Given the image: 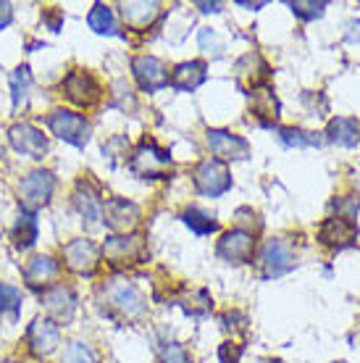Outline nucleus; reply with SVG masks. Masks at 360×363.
Returning <instances> with one entry per match:
<instances>
[{"label": "nucleus", "instance_id": "1", "mask_svg": "<svg viewBox=\"0 0 360 363\" xmlns=\"http://www.w3.org/2000/svg\"><path fill=\"white\" fill-rule=\"evenodd\" d=\"M100 308L116 321H137L147 313V300L129 279H108L98 290Z\"/></svg>", "mask_w": 360, "mask_h": 363}, {"label": "nucleus", "instance_id": "2", "mask_svg": "<svg viewBox=\"0 0 360 363\" xmlns=\"http://www.w3.org/2000/svg\"><path fill=\"white\" fill-rule=\"evenodd\" d=\"M47 129L53 132L58 140H63L66 145H74L84 150L90 143V121L84 118V113L72 108H53L45 116Z\"/></svg>", "mask_w": 360, "mask_h": 363}, {"label": "nucleus", "instance_id": "3", "mask_svg": "<svg viewBox=\"0 0 360 363\" xmlns=\"http://www.w3.org/2000/svg\"><path fill=\"white\" fill-rule=\"evenodd\" d=\"M129 166L142 179H163L166 174L171 172L174 161L171 153L163 150L153 137H145V140H140V145L135 147V153L129 158Z\"/></svg>", "mask_w": 360, "mask_h": 363}, {"label": "nucleus", "instance_id": "4", "mask_svg": "<svg viewBox=\"0 0 360 363\" xmlns=\"http://www.w3.org/2000/svg\"><path fill=\"white\" fill-rule=\"evenodd\" d=\"M55 190V174L47 169H37L29 172L24 179L18 182V206L27 213H37L40 208H45Z\"/></svg>", "mask_w": 360, "mask_h": 363}, {"label": "nucleus", "instance_id": "5", "mask_svg": "<svg viewBox=\"0 0 360 363\" xmlns=\"http://www.w3.org/2000/svg\"><path fill=\"white\" fill-rule=\"evenodd\" d=\"M103 258L108 261L113 269H121V266H132V264H142L145 253H147V245L140 235H111L103 247H100Z\"/></svg>", "mask_w": 360, "mask_h": 363}, {"label": "nucleus", "instance_id": "6", "mask_svg": "<svg viewBox=\"0 0 360 363\" xmlns=\"http://www.w3.org/2000/svg\"><path fill=\"white\" fill-rule=\"evenodd\" d=\"M61 92L63 98L69 100V103H74V106H79V108L95 106L100 100V95H103L98 79L87 69H72V72L66 74L61 79Z\"/></svg>", "mask_w": 360, "mask_h": 363}, {"label": "nucleus", "instance_id": "7", "mask_svg": "<svg viewBox=\"0 0 360 363\" xmlns=\"http://www.w3.org/2000/svg\"><path fill=\"white\" fill-rule=\"evenodd\" d=\"M61 258L69 272L79 274V277H92L100 264V247L92 240L79 237L61 247Z\"/></svg>", "mask_w": 360, "mask_h": 363}, {"label": "nucleus", "instance_id": "8", "mask_svg": "<svg viewBox=\"0 0 360 363\" xmlns=\"http://www.w3.org/2000/svg\"><path fill=\"white\" fill-rule=\"evenodd\" d=\"M192 179H195L198 192H203V195H208V198H221L224 192L232 190V174H229L226 164H221V161H216V158L203 161V164L195 169Z\"/></svg>", "mask_w": 360, "mask_h": 363}, {"label": "nucleus", "instance_id": "9", "mask_svg": "<svg viewBox=\"0 0 360 363\" xmlns=\"http://www.w3.org/2000/svg\"><path fill=\"white\" fill-rule=\"evenodd\" d=\"M40 300H43V306L47 311V318H53L58 327L69 324L74 313H77V292L69 284H63V281H55L53 287L40 292Z\"/></svg>", "mask_w": 360, "mask_h": 363}, {"label": "nucleus", "instance_id": "10", "mask_svg": "<svg viewBox=\"0 0 360 363\" xmlns=\"http://www.w3.org/2000/svg\"><path fill=\"white\" fill-rule=\"evenodd\" d=\"M61 345V327L55 324L53 318H35L27 329V350L35 358H47L50 353H55Z\"/></svg>", "mask_w": 360, "mask_h": 363}, {"label": "nucleus", "instance_id": "11", "mask_svg": "<svg viewBox=\"0 0 360 363\" xmlns=\"http://www.w3.org/2000/svg\"><path fill=\"white\" fill-rule=\"evenodd\" d=\"M210 153L216 155V161L226 164V161H244L250 155V143L244 137L226 132V129H208L206 137Z\"/></svg>", "mask_w": 360, "mask_h": 363}, {"label": "nucleus", "instance_id": "12", "mask_svg": "<svg viewBox=\"0 0 360 363\" xmlns=\"http://www.w3.org/2000/svg\"><path fill=\"white\" fill-rule=\"evenodd\" d=\"M216 253L229 264H250L255 253V235L237 227L232 232H224L216 245Z\"/></svg>", "mask_w": 360, "mask_h": 363}, {"label": "nucleus", "instance_id": "13", "mask_svg": "<svg viewBox=\"0 0 360 363\" xmlns=\"http://www.w3.org/2000/svg\"><path fill=\"white\" fill-rule=\"evenodd\" d=\"M103 221L111 232L126 235L140 224V206L126 198H111L103 203Z\"/></svg>", "mask_w": 360, "mask_h": 363}, {"label": "nucleus", "instance_id": "14", "mask_svg": "<svg viewBox=\"0 0 360 363\" xmlns=\"http://www.w3.org/2000/svg\"><path fill=\"white\" fill-rule=\"evenodd\" d=\"M9 140H11V147L16 153L29 155L35 161H43L47 153V137L43 135V129H37L35 124H27V121L13 124L9 129Z\"/></svg>", "mask_w": 360, "mask_h": 363}, {"label": "nucleus", "instance_id": "15", "mask_svg": "<svg viewBox=\"0 0 360 363\" xmlns=\"http://www.w3.org/2000/svg\"><path fill=\"white\" fill-rule=\"evenodd\" d=\"M295 269V250L287 240H269L261 250V272L266 279L281 277Z\"/></svg>", "mask_w": 360, "mask_h": 363}, {"label": "nucleus", "instance_id": "16", "mask_svg": "<svg viewBox=\"0 0 360 363\" xmlns=\"http://www.w3.org/2000/svg\"><path fill=\"white\" fill-rule=\"evenodd\" d=\"M132 74L142 92H158L169 87V72L161 58L155 55H137L132 58Z\"/></svg>", "mask_w": 360, "mask_h": 363}, {"label": "nucleus", "instance_id": "17", "mask_svg": "<svg viewBox=\"0 0 360 363\" xmlns=\"http://www.w3.org/2000/svg\"><path fill=\"white\" fill-rule=\"evenodd\" d=\"M74 206L79 211L81 221H87V227H95L103 218V198H100V187L92 179H79L74 187Z\"/></svg>", "mask_w": 360, "mask_h": 363}, {"label": "nucleus", "instance_id": "18", "mask_svg": "<svg viewBox=\"0 0 360 363\" xmlns=\"http://www.w3.org/2000/svg\"><path fill=\"white\" fill-rule=\"evenodd\" d=\"M58 274H61V261H55L53 255H35V258L27 261V266L21 269L24 281L37 292L53 287L55 279H58Z\"/></svg>", "mask_w": 360, "mask_h": 363}, {"label": "nucleus", "instance_id": "19", "mask_svg": "<svg viewBox=\"0 0 360 363\" xmlns=\"http://www.w3.org/2000/svg\"><path fill=\"white\" fill-rule=\"evenodd\" d=\"M355 240H358V227L347 216L326 218L324 224H321V229H318V242L326 247H334V250L350 247Z\"/></svg>", "mask_w": 360, "mask_h": 363}, {"label": "nucleus", "instance_id": "20", "mask_svg": "<svg viewBox=\"0 0 360 363\" xmlns=\"http://www.w3.org/2000/svg\"><path fill=\"white\" fill-rule=\"evenodd\" d=\"M235 72H237V79H240V84H242L247 92L261 90V87H269L271 69L258 53H244L242 58L237 61Z\"/></svg>", "mask_w": 360, "mask_h": 363}, {"label": "nucleus", "instance_id": "21", "mask_svg": "<svg viewBox=\"0 0 360 363\" xmlns=\"http://www.w3.org/2000/svg\"><path fill=\"white\" fill-rule=\"evenodd\" d=\"M118 9H121V18H124L126 27H132L135 32H145L147 27H153L155 18L161 16L163 6L155 0H150V3L140 0V3H121Z\"/></svg>", "mask_w": 360, "mask_h": 363}, {"label": "nucleus", "instance_id": "22", "mask_svg": "<svg viewBox=\"0 0 360 363\" xmlns=\"http://www.w3.org/2000/svg\"><path fill=\"white\" fill-rule=\"evenodd\" d=\"M250 95V111L252 116L258 118L261 127H274V121L279 118V100L274 95L271 87H261V90L247 92Z\"/></svg>", "mask_w": 360, "mask_h": 363}, {"label": "nucleus", "instance_id": "23", "mask_svg": "<svg viewBox=\"0 0 360 363\" xmlns=\"http://www.w3.org/2000/svg\"><path fill=\"white\" fill-rule=\"evenodd\" d=\"M206 79H208V72L203 61H184V64H179L171 72L169 84L179 92H192V90H198Z\"/></svg>", "mask_w": 360, "mask_h": 363}, {"label": "nucleus", "instance_id": "24", "mask_svg": "<svg viewBox=\"0 0 360 363\" xmlns=\"http://www.w3.org/2000/svg\"><path fill=\"white\" fill-rule=\"evenodd\" d=\"M37 235H40L37 213H27V211H21L18 218H16V224H13V229H11L13 247H16V250H29V247H35Z\"/></svg>", "mask_w": 360, "mask_h": 363}, {"label": "nucleus", "instance_id": "25", "mask_svg": "<svg viewBox=\"0 0 360 363\" xmlns=\"http://www.w3.org/2000/svg\"><path fill=\"white\" fill-rule=\"evenodd\" d=\"M329 140L337 143V145L342 147H358L360 145V124L355 118H347V116H337L329 121Z\"/></svg>", "mask_w": 360, "mask_h": 363}, {"label": "nucleus", "instance_id": "26", "mask_svg": "<svg viewBox=\"0 0 360 363\" xmlns=\"http://www.w3.org/2000/svg\"><path fill=\"white\" fill-rule=\"evenodd\" d=\"M87 24H90V29L95 35H108V37L121 35V32H118L116 13H113V9L106 6V3H95V6H92L90 13H87Z\"/></svg>", "mask_w": 360, "mask_h": 363}, {"label": "nucleus", "instance_id": "27", "mask_svg": "<svg viewBox=\"0 0 360 363\" xmlns=\"http://www.w3.org/2000/svg\"><path fill=\"white\" fill-rule=\"evenodd\" d=\"M24 308V292L13 287V284H3L0 281V316L6 318L9 324H16Z\"/></svg>", "mask_w": 360, "mask_h": 363}, {"label": "nucleus", "instance_id": "28", "mask_svg": "<svg viewBox=\"0 0 360 363\" xmlns=\"http://www.w3.org/2000/svg\"><path fill=\"white\" fill-rule=\"evenodd\" d=\"M276 137H279L281 145H287V147H321L324 145V137L321 135L305 132V129H295V127H279L276 129Z\"/></svg>", "mask_w": 360, "mask_h": 363}, {"label": "nucleus", "instance_id": "29", "mask_svg": "<svg viewBox=\"0 0 360 363\" xmlns=\"http://www.w3.org/2000/svg\"><path fill=\"white\" fill-rule=\"evenodd\" d=\"M181 218H184V224H187L195 235H213V232H218L216 216H213V213H208V211H203V208L189 206V208L181 213Z\"/></svg>", "mask_w": 360, "mask_h": 363}, {"label": "nucleus", "instance_id": "30", "mask_svg": "<svg viewBox=\"0 0 360 363\" xmlns=\"http://www.w3.org/2000/svg\"><path fill=\"white\" fill-rule=\"evenodd\" d=\"M29 87H32V72L29 66H18L16 72L11 74V106L18 111L29 98Z\"/></svg>", "mask_w": 360, "mask_h": 363}, {"label": "nucleus", "instance_id": "31", "mask_svg": "<svg viewBox=\"0 0 360 363\" xmlns=\"http://www.w3.org/2000/svg\"><path fill=\"white\" fill-rule=\"evenodd\" d=\"M181 308H184V313H189V316L203 318L213 311V300H210V295H208L206 290H189L187 295L181 298Z\"/></svg>", "mask_w": 360, "mask_h": 363}, {"label": "nucleus", "instance_id": "32", "mask_svg": "<svg viewBox=\"0 0 360 363\" xmlns=\"http://www.w3.org/2000/svg\"><path fill=\"white\" fill-rule=\"evenodd\" d=\"M61 363H98V358L87 342H69L63 350Z\"/></svg>", "mask_w": 360, "mask_h": 363}, {"label": "nucleus", "instance_id": "33", "mask_svg": "<svg viewBox=\"0 0 360 363\" xmlns=\"http://www.w3.org/2000/svg\"><path fill=\"white\" fill-rule=\"evenodd\" d=\"M289 9H292V13L298 18H303V21H313V18L324 16L326 3H303V0H298V3H289Z\"/></svg>", "mask_w": 360, "mask_h": 363}, {"label": "nucleus", "instance_id": "34", "mask_svg": "<svg viewBox=\"0 0 360 363\" xmlns=\"http://www.w3.org/2000/svg\"><path fill=\"white\" fill-rule=\"evenodd\" d=\"M158 363H192V358H189V353L181 345H176V342H169Z\"/></svg>", "mask_w": 360, "mask_h": 363}, {"label": "nucleus", "instance_id": "35", "mask_svg": "<svg viewBox=\"0 0 360 363\" xmlns=\"http://www.w3.org/2000/svg\"><path fill=\"white\" fill-rule=\"evenodd\" d=\"M198 43H200V48H203V50L213 48V55H221V53H224V43L218 40L216 29H200Z\"/></svg>", "mask_w": 360, "mask_h": 363}, {"label": "nucleus", "instance_id": "36", "mask_svg": "<svg viewBox=\"0 0 360 363\" xmlns=\"http://www.w3.org/2000/svg\"><path fill=\"white\" fill-rule=\"evenodd\" d=\"M43 24H45L50 32H61L63 27V11L58 6H50V9L43 11Z\"/></svg>", "mask_w": 360, "mask_h": 363}, {"label": "nucleus", "instance_id": "37", "mask_svg": "<svg viewBox=\"0 0 360 363\" xmlns=\"http://www.w3.org/2000/svg\"><path fill=\"white\" fill-rule=\"evenodd\" d=\"M240 355H242V345H237V342H224L218 347V358L224 363H240Z\"/></svg>", "mask_w": 360, "mask_h": 363}, {"label": "nucleus", "instance_id": "38", "mask_svg": "<svg viewBox=\"0 0 360 363\" xmlns=\"http://www.w3.org/2000/svg\"><path fill=\"white\" fill-rule=\"evenodd\" d=\"M11 21H13V6L0 0V29L11 27Z\"/></svg>", "mask_w": 360, "mask_h": 363}, {"label": "nucleus", "instance_id": "39", "mask_svg": "<svg viewBox=\"0 0 360 363\" xmlns=\"http://www.w3.org/2000/svg\"><path fill=\"white\" fill-rule=\"evenodd\" d=\"M203 13H218L221 11V3H195Z\"/></svg>", "mask_w": 360, "mask_h": 363}, {"label": "nucleus", "instance_id": "40", "mask_svg": "<svg viewBox=\"0 0 360 363\" xmlns=\"http://www.w3.org/2000/svg\"><path fill=\"white\" fill-rule=\"evenodd\" d=\"M240 6H242V9H263L266 3H242V0H240Z\"/></svg>", "mask_w": 360, "mask_h": 363}, {"label": "nucleus", "instance_id": "41", "mask_svg": "<svg viewBox=\"0 0 360 363\" xmlns=\"http://www.w3.org/2000/svg\"><path fill=\"white\" fill-rule=\"evenodd\" d=\"M0 213H3V206H0Z\"/></svg>", "mask_w": 360, "mask_h": 363}]
</instances>
